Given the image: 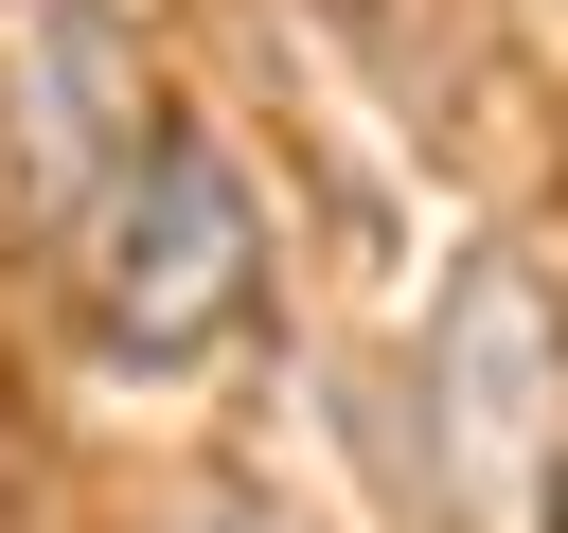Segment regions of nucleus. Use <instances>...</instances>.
Wrapping results in <instances>:
<instances>
[{"instance_id": "obj_3", "label": "nucleus", "mask_w": 568, "mask_h": 533, "mask_svg": "<svg viewBox=\"0 0 568 533\" xmlns=\"http://www.w3.org/2000/svg\"><path fill=\"white\" fill-rule=\"evenodd\" d=\"M532 533H568V480H550V515H532Z\"/></svg>"}, {"instance_id": "obj_1", "label": "nucleus", "mask_w": 568, "mask_h": 533, "mask_svg": "<svg viewBox=\"0 0 568 533\" xmlns=\"http://www.w3.org/2000/svg\"><path fill=\"white\" fill-rule=\"evenodd\" d=\"M426 480L462 533H532L568 480V302L532 249H479L426 320Z\"/></svg>"}, {"instance_id": "obj_2", "label": "nucleus", "mask_w": 568, "mask_h": 533, "mask_svg": "<svg viewBox=\"0 0 568 533\" xmlns=\"http://www.w3.org/2000/svg\"><path fill=\"white\" fill-rule=\"evenodd\" d=\"M248 302H266V213H248V178H231L213 142H124V178H106V213H89V338L142 355V373H178V355L248 338Z\"/></svg>"}]
</instances>
